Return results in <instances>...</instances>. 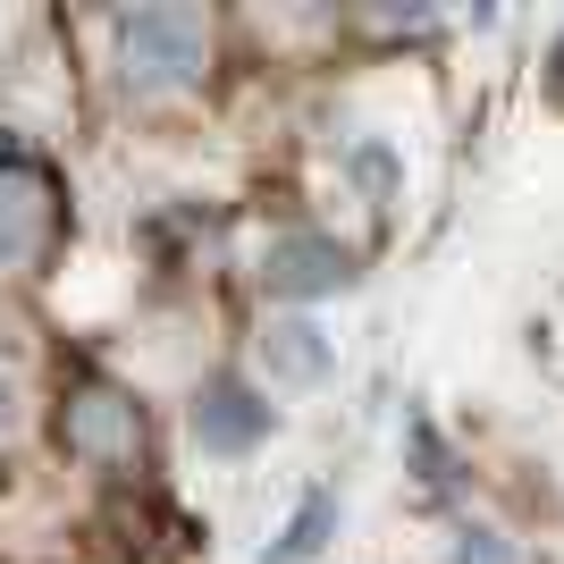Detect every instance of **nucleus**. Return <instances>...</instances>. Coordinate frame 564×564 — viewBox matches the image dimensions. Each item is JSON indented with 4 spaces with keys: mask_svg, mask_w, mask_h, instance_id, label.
I'll return each mask as SVG.
<instances>
[{
    "mask_svg": "<svg viewBox=\"0 0 564 564\" xmlns=\"http://www.w3.org/2000/svg\"><path fill=\"white\" fill-rule=\"evenodd\" d=\"M203 59H212V25L194 9H135V18H118V76L135 94H177V85L203 76Z\"/></svg>",
    "mask_w": 564,
    "mask_h": 564,
    "instance_id": "f257e3e1",
    "label": "nucleus"
},
{
    "mask_svg": "<svg viewBox=\"0 0 564 564\" xmlns=\"http://www.w3.org/2000/svg\"><path fill=\"white\" fill-rule=\"evenodd\" d=\"M59 447L76 464H101V471L127 464L143 447V404L127 388H110V379H76L68 397H59Z\"/></svg>",
    "mask_w": 564,
    "mask_h": 564,
    "instance_id": "f03ea898",
    "label": "nucleus"
},
{
    "mask_svg": "<svg viewBox=\"0 0 564 564\" xmlns=\"http://www.w3.org/2000/svg\"><path fill=\"white\" fill-rule=\"evenodd\" d=\"M261 286L286 295V304H312V295H329V286H354V253L321 228H286V236H270V253H261Z\"/></svg>",
    "mask_w": 564,
    "mask_h": 564,
    "instance_id": "7ed1b4c3",
    "label": "nucleus"
},
{
    "mask_svg": "<svg viewBox=\"0 0 564 564\" xmlns=\"http://www.w3.org/2000/svg\"><path fill=\"white\" fill-rule=\"evenodd\" d=\"M270 422H279V404L261 397L253 379H236V371L203 379V397H194V438H203L212 455H245V447H261V438H270Z\"/></svg>",
    "mask_w": 564,
    "mask_h": 564,
    "instance_id": "20e7f679",
    "label": "nucleus"
},
{
    "mask_svg": "<svg viewBox=\"0 0 564 564\" xmlns=\"http://www.w3.org/2000/svg\"><path fill=\"white\" fill-rule=\"evenodd\" d=\"M51 245V186L34 169H9L0 177V270H18Z\"/></svg>",
    "mask_w": 564,
    "mask_h": 564,
    "instance_id": "39448f33",
    "label": "nucleus"
},
{
    "mask_svg": "<svg viewBox=\"0 0 564 564\" xmlns=\"http://www.w3.org/2000/svg\"><path fill=\"white\" fill-rule=\"evenodd\" d=\"M261 362H270V379H286V388H312V379H329L337 346L321 337V321H279V329H261Z\"/></svg>",
    "mask_w": 564,
    "mask_h": 564,
    "instance_id": "423d86ee",
    "label": "nucleus"
},
{
    "mask_svg": "<svg viewBox=\"0 0 564 564\" xmlns=\"http://www.w3.org/2000/svg\"><path fill=\"white\" fill-rule=\"evenodd\" d=\"M329 531H337V489H312L304 506H295V522L279 531V547H261V564H312L329 547Z\"/></svg>",
    "mask_w": 564,
    "mask_h": 564,
    "instance_id": "0eeeda50",
    "label": "nucleus"
},
{
    "mask_svg": "<svg viewBox=\"0 0 564 564\" xmlns=\"http://www.w3.org/2000/svg\"><path fill=\"white\" fill-rule=\"evenodd\" d=\"M455 564H514V547L497 540L489 522H464V531H455Z\"/></svg>",
    "mask_w": 564,
    "mask_h": 564,
    "instance_id": "6e6552de",
    "label": "nucleus"
},
{
    "mask_svg": "<svg viewBox=\"0 0 564 564\" xmlns=\"http://www.w3.org/2000/svg\"><path fill=\"white\" fill-rule=\"evenodd\" d=\"M0 430H9V388H0Z\"/></svg>",
    "mask_w": 564,
    "mask_h": 564,
    "instance_id": "1a4fd4ad",
    "label": "nucleus"
}]
</instances>
